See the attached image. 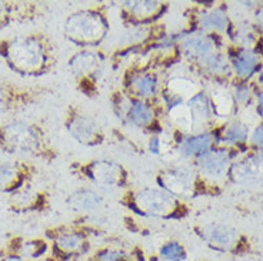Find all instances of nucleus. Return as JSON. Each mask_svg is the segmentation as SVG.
Returning <instances> with one entry per match:
<instances>
[{
  "mask_svg": "<svg viewBox=\"0 0 263 261\" xmlns=\"http://www.w3.org/2000/svg\"><path fill=\"white\" fill-rule=\"evenodd\" d=\"M0 57L22 77H42L54 70L58 49L47 33L33 30L0 39Z\"/></svg>",
  "mask_w": 263,
  "mask_h": 261,
  "instance_id": "nucleus-1",
  "label": "nucleus"
},
{
  "mask_svg": "<svg viewBox=\"0 0 263 261\" xmlns=\"http://www.w3.org/2000/svg\"><path fill=\"white\" fill-rule=\"evenodd\" d=\"M119 204L132 214L146 220L180 222L191 214L189 202L175 197L156 184L129 187L119 197Z\"/></svg>",
  "mask_w": 263,
  "mask_h": 261,
  "instance_id": "nucleus-2",
  "label": "nucleus"
},
{
  "mask_svg": "<svg viewBox=\"0 0 263 261\" xmlns=\"http://www.w3.org/2000/svg\"><path fill=\"white\" fill-rule=\"evenodd\" d=\"M0 151L43 163H53L59 157V150L47 131L39 123L22 118L0 124Z\"/></svg>",
  "mask_w": 263,
  "mask_h": 261,
  "instance_id": "nucleus-3",
  "label": "nucleus"
},
{
  "mask_svg": "<svg viewBox=\"0 0 263 261\" xmlns=\"http://www.w3.org/2000/svg\"><path fill=\"white\" fill-rule=\"evenodd\" d=\"M110 3L100 2L74 10L63 22L65 39L79 49H100L110 33Z\"/></svg>",
  "mask_w": 263,
  "mask_h": 261,
  "instance_id": "nucleus-4",
  "label": "nucleus"
},
{
  "mask_svg": "<svg viewBox=\"0 0 263 261\" xmlns=\"http://www.w3.org/2000/svg\"><path fill=\"white\" fill-rule=\"evenodd\" d=\"M109 100L113 114L126 127L140 130L149 137L164 134L171 130L159 100L129 97L120 87L113 90Z\"/></svg>",
  "mask_w": 263,
  "mask_h": 261,
  "instance_id": "nucleus-5",
  "label": "nucleus"
},
{
  "mask_svg": "<svg viewBox=\"0 0 263 261\" xmlns=\"http://www.w3.org/2000/svg\"><path fill=\"white\" fill-rule=\"evenodd\" d=\"M155 183L184 202L197 197L215 196L217 186L208 183L199 176L195 166L189 162H175L166 164L155 176Z\"/></svg>",
  "mask_w": 263,
  "mask_h": 261,
  "instance_id": "nucleus-6",
  "label": "nucleus"
},
{
  "mask_svg": "<svg viewBox=\"0 0 263 261\" xmlns=\"http://www.w3.org/2000/svg\"><path fill=\"white\" fill-rule=\"evenodd\" d=\"M76 89L86 97H96L110 67L109 53L102 49H79L67 60Z\"/></svg>",
  "mask_w": 263,
  "mask_h": 261,
  "instance_id": "nucleus-7",
  "label": "nucleus"
},
{
  "mask_svg": "<svg viewBox=\"0 0 263 261\" xmlns=\"http://www.w3.org/2000/svg\"><path fill=\"white\" fill-rule=\"evenodd\" d=\"M69 171L79 180L87 182L100 189L123 190L132 187V174L129 169L112 158H90L72 162Z\"/></svg>",
  "mask_w": 263,
  "mask_h": 261,
  "instance_id": "nucleus-8",
  "label": "nucleus"
},
{
  "mask_svg": "<svg viewBox=\"0 0 263 261\" xmlns=\"http://www.w3.org/2000/svg\"><path fill=\"white\" fill-rule=\"evenodd\" d=\"M45 237L50 243V254L59 261L90 255L92 234L73 222L49 227Z\"/></svg>",
  "mask_w": 263,
  "mask_h": 261,
  "instance_id": "nucleus-9",
  "label": "nucleus"
},
{
  "mask_svg": "<svg viewBox=\"0 0 263 261\" xmlns=\"http://www.w3.org/2000/svg\"><path fill=\"white\" fill-rule=\"evenodd\" d=\"M166 73L147 65L145 60H132L120 77V89L133 98L159 100Z\"/></svg>",
  "mask_w": 263,
  "mask_h": 261,
  "instance_id": "nucleus-10",
  "label": "nucleus"
},
{
  "mask_svg": "<svg viewBox=\"0 0 263 261\" xmlns=\"http://www.w3.org/2000/svg\"><path fill=\"white\" fill-rule=\"evenodd\" d=\"M63 127L67 134L83 147H100L107 142L105 129L79 105H67L63 114Z\"/></svg>",
  "mask_w": 263,
  "mask_h": 261,
  "instance_id": "nucleus-11",
  "label": "nucleus"
},
{
  "mask_svg": "<svg viewBox=\"0 0 263 261\" xmlns=\"http://www.w3.org/2000/svg\"><path fill=\"white\" fill-rule=\"evenodd\" d=\"M166 0H125L119 3V19L125 29L160 23L171 10Z\"/></svg>",
  "mask_w": 263,
  "mask_h": 261,
  "instance_id": "nucleus-12",
  "label": "nucleus"
},
{
  "mask_svg": "<svg viewBox=\"0 0 263 261\" xmlns=\"http://www.w3.org/2000/svg\"><path fill=\"white\" fill-rule=\"evenodd\" d=\"M197 6L189 7L184 12L186 29L197 32L209 33V34H229L233 26L230 16L224 6H216L213 3L199 2Z\"/></svg>",
  "mask_w": 263,
  "mask_h": 261,
  "instance_id": "nucleus-13",
  "label": "nucleus"
},
{
  "mask_svg": "<svg viewBox=\"0 0 263 261\" xmlns=\"http://www.w3.org/2000/svg\"><path fill=\"white\" fill-rule=\"evenodd\" d=\"M52 92V89L45 86H19L0 80V116L25 110Z\"/></svg>",
  "mask_w": 263,
  "mask_h": 261,
  "instance_id": "nucleus-14",
  "label": "nucleus"
},
{
  "mask_svg": "<svg viewBox=\"0 0 263 261\" xmlns=\"http://www.w3.org/2000/svg\"><path fill=\"white\" fill-rule=\"evenodd\" d=\"M195 234L208 247L222 254L237 253L245 246V237L239 230L224 223H208L195 227Z\"/></svg>",
  "mask_w": 263,
  "mask_h": 261,
  "instance_id": "nucleus-15",
  "label": "nucleus"
},
{
  "mask_svg": "<svg viewBox=\"0 0 263 261\" xmlns=\"http://www.w3.org/2000/svg\"><path fill=\"white\" fill-rule=\"evenodd\" d=\"M173 138V156L176 157V162H189L193 163L199 157L206 154L213 147L219 146L216 134L213 129L199 133H189L184 134L180 131L172 130Z\"/></svg>",
  "mask_w": 263,
  "mask_h": 261,
  "instance_id": "nucleus-16",
  "label": "nucleus"
},
{
  "mask_svg": "<svg viewBox=\"0 0 263 261\" xmlns=\"http://www.w3.org/2000/svg\"><path fill=\"white\" fill-rule=\"evenodd\" d=\"M236 157L237 150L219 144L208 151L206 154L199 157L192 164L195 166L199 176L204 178L208 183L217 186L219 182H222L223 178H228L230 166L235 162Z\"/></svg>",
  "mask_w": 263,
  "mask_h": 261,
  "instance_id": "nucleus-17",
  "label": "nucleus"
},
{
  "mask_svg": "<svg viewBox=\"0 0 263 261\" xmlns=\"http://www.w3.org/2000/svg\"><path fill=\"white\" fill-rule=\"evenodd\" d=\"M220 49H223V42L219 36L186 29L183 37L176 46V52L179 53L180 62L191 65Z\"/></svg>",
  "mask_w": 263,
  "mask_h": 261,
  "instance_id": "nucleus-18",
  "label": "nucleus"
},
{
  "mask_svg": "<svg viewBox=\"0 0 263 261\" xmlns=\"http://www.w3.org/2000/svg\"><path fill=\"white\" fill-rule=\"evenodd\" d=\"M37 166L29 160L0 162V194L12 196L34 182Z\"/></svg>",
  "mask_w": 263,
  "mask_h": 261,
  "instance_id": "nucleus-19",
  "label": "nucleus"
},
{
  "mask_svg": "<svg viewBox=\"0 0 263 261\" xmlns=\"http://www.w3.org/2000/svg\"><path fill=\"white\" fill-rule=\"evenodd\" d=\"M7 206L17 214L45 213L52 207V196L46 189H37L33 184L9 196Z\"/></svg>",
  "mask_w": 263,
  "mask_h": 261,
  "instance_id": "nucleus-20",
  "label": "nucleus"
},
{
  "mask_svg": "<svg viewBox=\"0 0 263 261\" xmlns=\"http://www.w3.org/2000/svg\"><path fill=\"white\" fill-rule=\"evenodd\" d=\"M47 12L46 3L0 0V30L14 23H26L39 19Z\"/></svg>",
  "mask_w": 263,
  "mask_h": 261,
  "instance_id": "nucleus-21",
  "label": "nucleus"
},
{
  "mask_svg": "<svg viewBox=\"0 0 263 261\" xmlns=\"http://www.w3.org/2000/svg\"><path fill=\"white\" fill-rule=\"evenodd\" d=\"M228 180L235 184L256 183L263 180V151H246L232 163Z\"/></svg>",
  "mask_w": 263,
  "mask_h": 261,
  "instance_id": "nucleus-22",
  "label": "nucleus"
},
{
  "mask_svg": "<svg viewBox=\"0 0 263 261\" xmlns=\"http://www.w3.org/2000/svg\"><path fill=\"white\" fill-rule=\"evenodd\" d=\"M232 74L237 82H249L262 70V56L257 49L233 46L228 50Z\"/></svg>",
  "mask_w": 263,
  "mask_h": 261,
  "instance_id": "nucleus-23",
  "label": "nucleus"
},
{
  "mask_svg": "<svg viewBox=\"0 0 263 261\" xmlns=\"http://www.w3.org/2000/svg\"><path fill=\"white\" fill-rule=\"evenodd\" d=\"M3 247L22 255L26 261H37L49 255L50 243L46 237H32L26 238L22 235H9L7 242Z\"/></svg>",
  "mask_w": 263,
  "mask_h": 261,
  "instance_id": "nucleus-24",
  "label": "nucleus"
},
{
  "mask_svg": "<svg viewBox=\"0 0 263 261\" xmlns=\"http://www.w3.org/2000/svg\"><path fill=\"white\" fill-rule=\"evenodd\" d=\"M105 202V196L93 187H79L69 193L66 198L67 207L79 215L99 213L103 209Z\"/></svg>",
  "mask_w": 263,
  "mask_h": 261,
  "instance_id": "nucleus-25",
  "label": "nucleus"
},
{
  "mask_svg": "<svg viewBox=\"0 0 263 261\" xmlns=\"http://www.w3.org/2000/svg\"><path fill=\"white\" fill-rule=\"evenodd\" d=\"M187 67L196 74L215 78V80H223V78L233 76L232 69H230L228 53L223 49L213 52L208 57L199 60V62L187 65Z\"/></svg>",
  "mask_w": 263,
  "mask_h": 261,
  "instance_id": "nucleus-26",
  "label": "nucleus"
},
{
  "mask_svg": "<svg viewBox=\"0 0 263 261\" xmlns=\"http://www.w3.org/2000/svg\"><path fill=\"white\" fill-rule=\"evenodd\" d=\"M186 103H187V107H189V111H191L192 126H193L192 133L211 130L215 116H213V111H212L209 93L202 89L193 97L189 98Z\"/></svg>",
  "mask_w": 263,
  "mask_h": 261,
  "instance_id": "nucleus-27",
  "label": "nucleus"
},
{
  "mask_svg": "<svg viewBox=\"0 0 263 261\" xmlns=\"http://www.w3.org/2000/svg\"><path fill=\"white\" fill-rule=\"evenodd\" d=\"M213 131L219 144L232 147L235 150H240L243 146H246L250 137L249 126L242 118H230L222 127L213 129Z\"/></svg>",
  "mask_w": 263,
  "mask_h": 261,
  "instance_id": "nucleus-28",
  "label": "nucleus"
},
{
  "mask_svg": "<svg viewBox=\"0 0 263 261\" xmlns=\"http://www.w3.org/2000/svg\"><path fill=\"white\" fill-rule=\"evenodd\" d=\"M200 90H202L200 85L195 82L191 76L166 73L159 97H172L187 102Z\"/></svg>",
  "mask_w": 263,
  "mask_h": 261,
  "instance_id": "nucleus-29",
  "label": "nucleus"
},
{
  "mask_svg": "<svg viewBox=\"0 0 263 261\" xmlns=\"http://www.w3.org/2000/svg\"><path fill=\"white\" fill-rule=\"evenodd\" d=\"M211 98L212 111L213 116L219 118H228L236 111V103L232 94V90L226 85H219L213 87V90L209 93Z\"/></svg>",
  "mask_w": 263,
  "mask_h": 261,
  "instance_id": "nucleus-30",
  "label": "nucleus"
},
{
  "mask_svg": "<svg viewBox=\"0 0 263 261\" xmlns=\"http://www.w3.org/2000/svg\"><path fill=\"white\" fill-rule=\"evenodd\" d=\"M156 254L166 261H187L189 253L183 243L179 240H167L158 248Z\"/></svg>",
  "mask_w": 263,
  "mask_h": 261,
  "instance_id": "nucleus-31",
  "label": "nucleus"
},
{
  "mask_svg": "<svg viewBox=\"0 0 263 261\" xmlns=\"http://www.w3.org/2000/svg\"><path fill=\"white\" fill-rule=\"evenodd\" d=\"M230 90L235 98L236 107L239 109H248V106L255 100L256 89L252 87L248 82H235Z\"/></svg>",
  "mask_w": 263,
  "mask_h": 261,
  "instance_id": "nucleus-32",
  "label": "nucleus"
},
{
  "mask_svg": "<svg viewBox=\"0 0 263 261\" xmlns=\"http://www.w3.org/2000/svg\"><path fill=\"white\" fill-rule=\"evenodd\" d=\"M249 142L257 151H263V120L250 131Z\"/></svg>",
  "mask_w": 263,
  "mask_h": 261,
  "instance_id": "nucleus-33",
  "label": "nucleus"
},
{
  "mask_svg": "<svg viewBox=\"0 0 263 261\" xmlns=\"http://www.w3.org/2000/svg\"><path fill=\"white\" fill-rule=\"evenodd\" d=\"M253 20H255V29L257 32H260L263 34V5H259L255 7V12H253Z\"/></svg>",
  "mask_w": 263,
  "mask_h": 261,
  "instance_id": "nucleus-34",
  "label": "nucleus"
},
{
  "mask_svg": "<svg viewBox=\"0 0 263 261\" xmlns=\"http://www.w3.org/2000/svg\"><path fill=\"white\" fill-rule=\"evenodd\" d=\"M0 261H26L22 255L9 251L5 247L0 248Z\"/></svg>",
  "mask_w": 263,
  "mask_h": 261,
  "instance_id": "nucleus-35",
  "label": "nucleus"
},
{
  "mask_svg": "<svg viewBox=\"0 0 263 261\" xmlns=\"http://www.w3.org/2000/svg\"><path fill=\"white\" fill-rule=\"evenodd\" d=\"M255 111L263 120V89H256L255 92Z\"/></svg>",
  "mask_w": 263,
  "mask_h": 261,
  "instance_id": "nucleus-36",
  "label": "nucleus"
},
{
  "mask_svg": "<svg viewBox=\"0 0 263 261\" xmlns=\"http://www.w3.org/2000/svg\"><path fill=\"white\" fill-rule=\"evenodd\" d=\"M147 261H166V260L160 258L158 254H152V255H149V257H147Z\"/></svg>",
  "mask_w": 263,
  "mask_h": 261,
  "instance_id": "nucleus-37",
  "label": "nucleus"
},
{
  "mask_svg": "<svg viewBox=\"0 0 263 261\" xmlns=\"http://www.w3.org/2000/svg\"><path fill=\"white\" fill-rule=\"evenodd\" d=\"M37 261H59V260H58V258H54L52 254H49V255H46V257H43V258H40V260H37Z\"/></svg>",
  "mask_w": 263,
  "mask_h": 261,
  "instance_id": "nucleus-38",
  "label": "nucleus"
},
{
  "mask_svg": "<svg viewBox=\"0 0 263 261\" xmlns=\"http://www.w3.org/2000/svg\"><path fill=\"white\" fill-rule=\"evenodd\" d=\"M65 261H89V258H87V257H83V258H70V260Z\"/></svg>",
  "mask_w": 263,
  "mask_h": 261,
  "instance_id": "nucleus-39",
  "label": "nucleus"
}]
</instances>
